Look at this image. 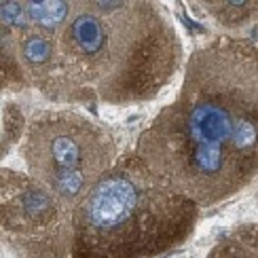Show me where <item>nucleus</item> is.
I'll return each instance as SVG.
<instances>
[{"label":"nucleus","instance_id":"nucleus-1","mask_svg":"<svg viewBox=\"0 0 258 258\" xmlns=\"http://www.w3.org/2000/svg\"><path fill=\"white\" fill-rule=\"evenodd\" d=\"M134 153L169 188L212 208L258 178V45L220 34L186 57L180 91Z\"/></svg>","mask_w":258,"mask_h":258},{"label":"nucleus","instance_id":"nucleus-2","mask_svg":"<svg viewBox=\"0 0 258 258\" xmlns=\"http://www.w3.org/2000/svg\"><path fill=\"white\" fill-rule=\"evenodd\" d=\"M66 102L134 106L155 100L184 61L167 7L155 0H83L57 38Z\"/></svg>","mask_w":258,"mask_h":258},{"label":"nucleus","instance_id":"nucleus-3","mask_svg":"<svg viewBox=\"0 0 258 258\" xmlns=\"http://www.w3.org/2000/svg\"><path fill=\"white\" fill-rule=\"evenodd\" d=\"M201 208L161 182L134 150L72 212L70 258H157L184 243Z\"/></svg>","mask_w":258,"mask_h":258},{"label":"nucleus","instance_id":"nucleus-4","mask_svg":"<svg viewBox=\"0 0 258 258\" xmlns=\"http://www.w3.org/2000/svg\"><path fill=\"white\" fill-rule=\"evenodd\" d=\"M21 157L30 176L70 212L121 159L110 129L72 110H40L32 116L21 140Z\"/></svg>","mask_w":258,"mask_h":258},{"label":"nucleus","instance_id":"nucleus-5","mask_svg":"<svg viewBox=\"0 0 258 258\" xmlns=\"http://www.w3.org/2000/svg\"><path fill=\"white\" fill-rule=\"evenodd\" d=\"M3 243L21 256L63 258L72 250V212L36 178L3 167Z\"/></svg>","mask_w":258,"mask_h":258},{"label":"nucleus","instance_id":"nucleus-6","mask_svg":"<svg viewBox=\"0 0 258 258\" xmlns=\"http://www.w3.org/2000/svg\"><path fill=\"white\" fill-rule=\"evenodd\" d=\"M17 55L28 85L57 102L59 95V45L57 38L30 28L17 36Z\"/></svg>","mask_w":258,"mask_h":258},{"label":"nucleus","instance_id":"nucleus-7","mask_svg":"<svg viewBox=\"0 0 258 258\" xmlns=\"http://www.w3.org/2000/svg\"><path fill=\"white\" fill-rule=\"evenodd\" d=\"M224 32H241L258 24V0H210L192 5Z\"/></svg>","mask_w":258,"mask_h":258},{"label":"nucleus","instance_id":"nucleus-8","mask_svg":"<svg viewBox=\"0 0 258 258\" xmlns=\"http://www.w3.org/2000/svg\"><path fill=\"white\" fill-rule=\"evenodd\" d=\"M24 5L30 28L40 30L55 38H59L61 30L68 24L74 9V3H63V0H45V3H30V0H26Z\"/></svg>","mask_w":258,"mask_h":258},{"label":"nucleus","instance_id":"nucleus-9","mask_svg":"<svg viewBox=\"0 0 258 258\" xmlns=\"http://www.w3.org/2000/svg\"><path fill=\"white\" fill-rule=\"evenodd\" d=\"M208 258H258V224H241L210 250Z\"/></svg>","mask_w":258,"mask_h":258},{"label":"nucleus","instance_id":"nucleus-10","mask_svg":"<svg viewBox=\"0 0 258 258\" xmlns=\"http://www.w3.org/2000/svg\"><path fill=\"white\" fill-rule=\"evenodd\" d=\"M17 36L15 32L0 28V49H3V87L5 91H21L28 87L26 72L17 55Z\"/></svg>","mask_w":258,"mask_h":258},{"label":"nucleus","instance_id":"nucleus-11","mask_svg":"<svg viewBox=\"0 0 258 258\" xmlns=\"http://www.w3.org/2000/svg\"><path fill=\"white\" fill-rule=\"evenodd\" d=\"M26 119L21 114L19 106L5 102L3 106V157L9 155V150L13 148L21 136H26Z\"/></svg>","mask_w":258,"mask_h":258},{"label":"nucleus","instance_id":"nucleus-12","mask_svg":"<svg viewBox=\"0 0 258 258\" xmlns=\"http://www.w3.org/2000/svg\"><path fill=\"white\" fill-rule=\"evenodd\" d=\"M0 28H7L15 34L30 30V21L26 13V5L19 0H5L0 3Z\"/></svg>","mask_w":258,"mask_h":258}]
</instances>
